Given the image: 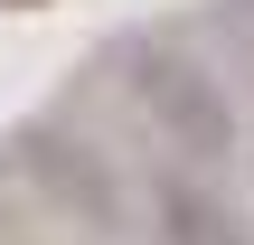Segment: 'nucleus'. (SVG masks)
Listing matches in <instances>:
<instances>
[{
    "label": "nucleus",
    "instance_id": "nucleus-1",
    "mask_svg": "<svg viewBox=\"0 0 254 245\" xmlns=\"http://www.w3.org/2000/svg\"><path fill=\"white\" fill-rule=\"evenodd\" d=\"M123 76H132V104L151 113V132H160L179 161L217 170V161L236 151V104H226V85H217L189 47H170V38H132V47H123Z\"/></svg>",
    "mask_w": 254,
    "mask_h": 245
},
{
    "label": "nucleus",
    "instance_id": "nucleus-2",
    "mask_svg": "<svg viewBox=\"0 0 254 245\" xmlns=\"http://www.w3.org/2000/svg\"><path fill=\"white\" fill-rule=\"evenodd\" d=\"M160 245H254V236H245V217H236L226 198L170 179V189H160Z\"/></svg>",
    "mask_w": 254,
    "mask_h": 245
}]
</instances>
